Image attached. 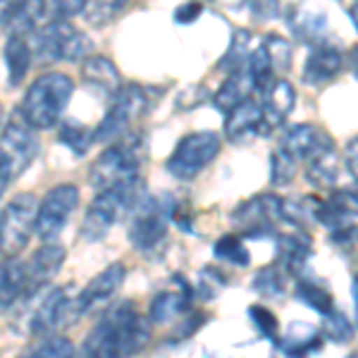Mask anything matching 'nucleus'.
<instances>
[{"instance_id":"17","label":"nucleus","mask_w":358,"mask_h":358,"mask_svg":"<svg viewBox=\"0 0 358 358\" xmlns=\"http://www.w3.org/2000/svg\"><path fill=\"white\" fill-rule=\"evenodd\" d=\"M65 246L60 244H43L29 258V263H24L27 268V289L24 299H31L34 294L43 292V287L50 285V280L57 275V270L65 263Z\"/></svg>"},{"instance_id":"31","label":"nucleus","mask_w":358,"mask_h":358,"mask_svg":"<svg viewBox=\"0 0 358 358\" xmlns=\"http://www.w3.org/2000/svg\"><path fill=\"white\" fill-rule=\"evenodd\" d=\"M265 55H268V62L275 72H285V69L292 67V43L287 41L280 34H268V36L261 41Z\"/></svg>"},{"instance_id":"39","label":"nucleus","mask_w":358,"mask_h":358,"mask_svg":"<svg viewBox=\"0 0 358 358\" xmlns=\"http://www.w3.org/2000/svg\"><path fill=\"white\" fill-rule=\"evenodd\" d=\"M248 315L251 320L256 322V327L261 330V334H265L268 339H280V322H277V315L273 310H268L265 306H251L248 308Z\"/></svg>"},{"instance_id":"9","label":"nucleus","mask_w":358,"mask_h":358,"mask_svg":"<svg viewBox=\"0 0 358 358\" xmlns=\"http://www.w3.org/2000/svg\"><path fill=\"white\" fill-rule=\"evenodd\" d=\"M134 213H131L129 224V241L138 251H151L165 239L167 232V217L172 213V206H165L163 201L153 196H136Z\"/></svg>"},{"instance_id":"36","label":"nucleus","mask_w":358,"mask_h":358,"mask_svg":"<svg viewBox=\"0 0 358 358\" xmlns=\"http://www.w3.org/2000/svg\"><path fill=\"white\" fill-rule=\"evenodd\" d=\"M127 8L124 3H117V0H108V3H86L84 5V17L96 27L110 24V22L117 17L122 10Z\"/></svg>"},{"instance_id":"29","label":"nucleus","mask_w":358,"mask_h":358,"mask_svg":"<svg viewBox=\"0 0 358 358\" xmlns=\"http://www.w3.org/2000/svg\"><path fill=\"white\" fill-rule=\"evenodd\" d=\"M251 50H253L251 31H246V29H236V31L232 34V43H229L227 53H224L222 60H220V69H224V72H229V74L244 69Z\"/></svg>"},{"instance_id":"34","label":"nucleus","mask_w":358,"mask_h":358,"mask_svg":"<svg viewBox=\"0 0 358 358\" xmlns=\"http://www.w3.org/2000/svg\"><path fill=\"white\" fill-rule=\"evenodd\" d=\"M24 358H74V344L67 337H48L34 346Z\"/></svg>"},{"instance_id":"11","label":"nucleus","mask_w":358,"mask_h":358,"mask_svg":"<svg viewBox=\"0 0 358 358\" xmlns=\"http://www.w3.org/2000/svg\"><path fill=\"white\" fill-rule=\"evenodd\" d=\"M36 155H38L36 134L27 124V120L22 117V113H13V117L8 120L3 134H0V160L10 170V175L17 179L34 163Z\"/></svg>"},{"instance_id":"30","label":"nucleus","mask_w":358,"mask_h":358,"mask_svg":"<svg viewBox=\"0 0 358 358\" xmlns=\"http://www.w3.org/2000/svg\"><path fill=\"white\" fill-rule=\"evenodd\" d=\"M296 296L322 315H330L334 310V299H332L330 289L322 287V285H317V282H313V280H299Z\"/></svg>"},{"instance_id":"21","label":"nucleus","mask_w":358,"mask_h":358,"mask_svg":"<svg viewBox=\"0 0 358 358\" xmlns=\"http://www.w3.org/2000/svg\"><path fill=\"white\" fill-rule=\"evenodd\" d=\"M342 69V53L332 45H315L303 65V82L310 86H322L332 82Z\"/></svg>"},{"instance_id":"28","label":"nucleus","mask_w":358,"mask_h":358,"mask_svg":"<svg viewBox=\"0 0 358 358\" xmlns=\"http://www.w3.org/2000/svg\"><path fill=\"white\" fill-rule=\"evenodd\" d=\"M306 179H308L313 187L317 189H334L339 182V160L334 151L322 153L313 158L308 163V170H306Z\"/></svg>"},{"instance_id":"33","label":"nucleus","mask_w":358,"mask_h":358,"mask_svg":"<svg viewBox=\"0 0 358 358\" xmlns=\"http://www.w3.org/2000/svg\"><path fill=\"white\" fill-rule=\"evenodd\" d=\"M215 256L222 258V261H229L232 265H239V268H244V265H248V261H251L244 241H241V236H236V234H224L217 239Z\"/></svg>"},{"instance_id":"35","label":"nucleus","mask_w":358,"mask_h":358,"mask_svg":"<svg viewBox=\"0 0 358 358\" xmlns=\"http://www.w3.org/2000/svg\"><path fill=\"white\" fill-rule=\"evenodd\" d=\"M253 289L258 294H263V296H282V294H285V275L280 273V268L268 265V268H263L261 273L256 275Z\"/></svg>"},{"instance_id":"12","label":"nucleus","mask_w":358,"mask_h":358,"mask_svg":"<svg viewBox=\"0 0 358 358\" xmlns=\"http://www.w3.org/2000/svg\"><path fill=\"white\" fill-rule=\"evenodd\" d=\"M356 192H332L327 201H315V220L330 229L332 241L354 244L356 239Z\"/></svg>"},{"instance_id":"20","label":"nucleus","mask_w":358,"mask_h":358,"mask_svg":"<svg viewBox=\"0 0 358 358\" xmlns=\"http://www.w3.org/2000/svg\"><path fill=\"white\" fill-rule=\"evenodd\" d=\"M82 79L89 89H94L96 94L103 98H115L117 91L122 89V74L113 65L110 57H89L82 65Z\"/></svg>"},{"instance_id":"2","label":"nucleus","mask_w":358,"mask_h":358,"mask_svg":"<svg viewBox=\"0 0 358 358\" xmlns=\"http://www.w3.org/2000/svg\"><path fill=\"white\" fill-rule=\"evenodd\" d=\"M143 163H146V141H143V136H122L94 160V165L89 170V179L98 192L129 187V184L138 182V172H141Z\"/></svg>"},{"instance_id":"8","label":"nucleus","mask_w":358,"mask_h":358,"mask_svg":"<svg viewBox=\"0 0 358 358\" xmlns=\"http://www.w3.org/2000/svg\"><path fill=\"white\" fill-rule=\"evenodd\" d=\"M148 108V96L138 84H127L117 91V96L113 98V106L108 108L106 117L101 120V124L96 127V131H91L94 141H117V138L127 136L129 127L146 113Z\"/></svg>"},{"instance_id":"40","label":"nucleus","mask_w":358,"mask_h":358,"mask_svg":"<svg viewBox=\"0 0 358 358\" xmlns=\"http://www.w3.org/2000/svg\"><path fill=\"white\" fill-rule=\"evenodd\" d=\"M325 334L332 339V342H339V344L349 342V339L354 337V325L346 320V315L332 310V313L327 315V320H325Z\"/></svg>"},{"instance_id":"14","label":"nucleus","mask_w":358,"mask_h":358,"mask_svg":"<svg viewBox=\"0 0 358 358\" xmlns=\"http://www.w3.org/2000/svg\"><path fill=\"white\" fill-rule=\"evenodd\" d=\"M232 220L244 229V236H273L275 224L282 222V199L275 194H261L234 210Z\"/></svg>"},{"instance_id":"32","label":"nucleus","mask_w":358,"mask_h":358,"mask_svg":"<svg viewBox=\"0 0 358 358\" xmlns=\"http://www.w3.org/2000/svg\"><path fill=\"white\" fill-rule=\"evenodd\" d=\"M57 141L65 143L74 155H84L86 151H89L91 143H94V136H91V131L86 129V127H79L74 122H65L60 127Z\"/></svg>"},{"instance_id":"1","label":"nucleus","mask_w":358,"mask_h":358,"mask_svg":"<svg viewBox=\"0 0 358 358\" xmlns=\"http://www.w3.org/2000/svg\"><path fill=\"white\" fill-rule=\"evenodd\" d=\"M151 342V327L131 301H120L103 313L86 337L84 358H131Z\"/></svg>"},{"instance_id":"41","label":"nucleus","mask_w":358,"mask_h":358,"mask_svg":"<svg viewBox=\"0 0 358 358\" xmlns=\"http://www.w3.org/2000/svg\"><path fill=\"white\" fill-rule=\"evenodd\" d=\"M201 13H203V5L201 3H184L175 10V22L177 24H192Z\"/></svg>"},{"instance_id":"45","label":"nucleus","mask_w":358,"mask_h":358,"mask_svg":"<svg viewBox=\"0 0 358 358\" xmlns=\"http://www.w3.org/2000/svg\"><path fill=\"white\" fill-rule=\"evenodd\" d=\"M0 124H3V106H0Z\"/></svg>"},{"instance_id":"19","label":"nucleus","mask_w":358,"mask_h":358,"mask_svg":"<svg viewBox=\"0 0 358 358\" xmlns=\"http://www.w3.org/2000/svg\"><path fill=\"white\" fill-rule=\"evenodd\" d=\"M224 136L236 143L246 141L251 136H265L263 113L253 98H248L246 103H241V106H236L234 110L227 113V117H224Z\"/></svg>"},{"instance_id":"37","label":"nucleus","mask_w":358,"mask_h":358,"mask_svg":"<svg viewBox=\"0 0 358 358\" xmlns=\"http://www.w3.org/2000/svg\"><path fill=\"white\" fill-rule=\"evenodd\" d=\"M296 167L299 165L287 158L285 153L275 151L270 155V182H273L275 187H287L294 179V175H296Z\"/></svg>"},{"instance_id":"18","label":"nucleus","mask_w":358,"mask_h":358,"mask_svg":"<svg viewBox=\"0 0 358 358\" xmlns=\"http://www.w3.org/2000/svg\"><path fill=\"white\" fill-rule=\"evenodd\" d=\"M124 275H127V268L122 263L108 265L101 275H96L94 280H91L89 285L77 294V299H74V301H77V315H84L86 310L96 303H106L108 299H110L113 294L122 287Z\"/></svg>"},{"instance_id":"6","label":"nucleus","mask_w":358,"mask_h":358,"mask_svg":"<svg viewBox=\"0 0 358 358\" xmlns=\"http://www.w3.org/2000/svg\"><path fill=\"white\" fill-rule=\"evenodd\" d=\"M36 210V196L20 194L0 213V253H5V258H17V253L24 251L34 234Z\"/></svg>"},{"instance_id":"43","label":"nucleus","mask_w":358,"mask_h":358,"mask_svg":"<svg viewBox=\"0 0 358 358\" xmlns=\"http://www.w3.org/2000/svg\"><path fill=\"white\" fill-rule=\"evenodd\" d=\"M356 148H358V141L351 138L349 146H346V165H349V172L354 179H356Z\"/></svg>"},{"instance_id":"3","label":"nucleus","mask_w":358,"mask_h":358,"mask_svg":"<svg viewBox=\"0 0 358 358\" xmlns=\"http://www.w3.org/2000/svg\"><path fill=\"white\" fill-rule=\"evenodd\" d=\"M74 94V82L62 72H45L36 77L24 94L22 117L31 129H50L62 120L69 98Z\"/></svg>"},{"instance_id":"26","label":"nucleus","mask_w":358,"mask_h":358,"mask_svg":"<svg viewBox=\"0 0 358 358\" xmlns=\"http://www.w3.org/2000/svg\"><path fill=\"white\" fill-rule=\"evenodd\" d=\"M292 330L287 334V339H277L282 354L289 358H306L313 351L320 349L322 339L317 337V332L313 330V325H306V322H294L289 325Z\"/></svg>"},{"instance_id":"38","label":"nucleus","mask_w":358,"mask_h":358,"mask_svg":"<svg viewBox=\"0 0 358 358\" xmlns=\"http://www.w3.org/2000/svg\"><path fill=\"white\" fill-rule=\"evenodd\" d=\"M322 22L325 20H322L320 13H313V10H299L296 20L289 22V27H294V31H296L301 38H315L317 31L325 29Z\"/></svg>"},{"instance_id":"42","label":"nucleus","mask_w":358,"mask_h":358,"mask_svg":"<svg viewBox=\"0 0 358 358\" xmlns=\"http://www.w3.org/2000/svg\"><path fill=\"white\" fill-rule=\"evenodd\" d=\"M20 5L22 3H3V0H0V27L3 24L10 27V22L15 20V15L20 13Z\"/></svg>"},{"instance_id":"4","label":"nucleus","mask_w":358,"mask_h":358,"mask_svg":"<svg viewBox=\"0 0 358 358\" xmlns=\"http://www.w3.org/2000/svg\"><path fill=\"white\" fill-rule=\"evenodd\" d=\"M29 50H31V60L41 65H53L62 60L77 62L91 53V38L69 20H60L36 29L29 41Z\"/></svg>"},{"instance_id":"15","label":"nucleus","mask_w":358,"mask_h":358,"mask_svg":"<svg viewBox=\"0 0 358 358\" xmlns=\"http://www.w3.org/2000/svg\"><path fill=\"white\" fill-rule=\"evenodd\" d=\"M277 151L285 153L287 158L294 160V163H303V160H313L322 153L334 151V138L327 134L322 127L317 124H294L285 136H282Z\"/></svg>"},{"instance_id":"10","label":"nucleus","mask_w":358,"mask_h":358,"mask_svg":"<svg viewBox=\"0 0 358 358\" xmlns=\"http://www.w3.org/2000/svg\"><path fill=\"white\" fill-rule=\"evenodd\" d=\"M79 206V189L74 184H57L38 203L34 234L41 241H53L67 227L74 208Z\"/></svg>"},{"instance_id":"24","label":"nucleus","mask_w":358,"mask_h":358,"mask_svg":"<svg viewBox=\"0 0 358 358\" xmlns=\"http://www.w3.org/2000/svg\"><path fill=\"white\" fill-rule=\"evenodd\" d=\"M310 248H313V239L306 232H289L280 236V261L285 265L287 273L301 275L306 263L310 258Z\"/></svg>"},{"instance_id":"46","label":"nucleus","mask_w":358,"mask_h":358,"mask_svg":"<svg viewBox=\"0 0 358 358\" xmlns=\"http://www.w3.org/2000/svg\"><path fill=\"white\" fill-rule=\"evenodd\" d=\"M346 358H356V354H349V356H346Z\"/></svg>"},{"instance_id":"13","label":"nucleus","mask_w":358,"mask_h":358,"mask_svg":"<svg viewBox=\"0 0 358 358\" xmlns=\"http://www.w3.org/2000/svg\"><path fill=\"white\" fill-rule=\"evenodd\" d=\"M258 94V108L263 113V127L265 134L275 131L277 127L285 124V120L289 117L294 106H296V89L292 86V82H287L285 77H273L263 79L261 84L256 86Z\"/></svg>"},{"instance_id":"44","label":"nucleus","mask_w":358,"mask_h":358,"mask_svg":"<svg viewBox=\"0 0 358 358\" xmlns=\"http://www.w3.org/2000/svg\"><path fill=\"white\" fill-rule=\"evenodd\" d=\"M13 175H10V170L8 167H5V163L3 160H0V199H3V194H5V189L10 187V184H13Z\"/></svg>"},{"instance_id":"5","label":"nucleus","mask_w":358,"mask_h":358,"mask_svg":"<svg viewBox=\"0 0 358 358\" xmlns=\"http://www.w3.org/2000/svg\"><path fill=\"white\" fill-rule=\"evenodd\" d=\"M138 196V182L129 187H117L101 192L86 208V215L82 222V239L101 241L110 229L124 217V213L131 210Z\"/></svg>"},{"instance_id":"16","label":"nucleus","mask_w":358,"mask_h":358,"mask_svg":"<svg viewBox=\"0 0 358 358\" xmlns=\"http://www.w3.org/2000/svg\"><path fill=\"white\" fill-rule=\"evenodd\" d=\"M74 294L69 292V287H60V289H50L43 296V301L38 303V308L34 310L29 327L34 334H48L62 327L65 322L77 320V301H74Z\"/></svg>"},{"instance_id":"23","label":"nucleus","mask_w":358,"mask_h":358,"mask_svg":"<svg viewBox=\"0 0 358 358\" xmlns=\"http://www.w3.org/2000/svg\"><path fill=\"white\" fill-rule=\"evenodd\" d=\"M27 289V268L20 258H5L0 261V313L10 310L24 299Z\"/></svg>"},{"instance_id":"7","label":"nucleus","mask_w":358,"mask_h":358,"mask_svg":"<svg viewBox=\"0 0 358 358\" xmlns=\"http://www.w3.org/2000/svg\"><path fill=\"white\" fill-rule=\"evenodd\" d=\"M220 134L215 131H192L177 143L167 160V172L177 179H194L220 153Z\"/></svg>"},{"instance_id":"25","label":"nucleus","mask_w":358,"mask_h":358,"mask_svg":"<svg viewBox=\"0 0 358 358\" xmlns=\"http://www.w3.org/2000/svg\"><path fill=\"white\" fill-rule=\"evenodd\" d=\"M5 67H8L10 84L20 86L24 82L29 67H31V50H29V41L22 34H10V38L5 41Z\"/></svg>"},{"instance_id":"22","label":"nucleus","mask_w":358,"mask_h":358,"mask_svg":"<svg viewBox=\"0 0 358 358\" xmlns=\"http://www.w3.org/2000/svg\"><path fill=\"white\" fill-rule=\"evenodd\" d=\"M253 94H256V79H253V74L244 67V69H239V72H232L224 79V84L217 89V94L213 96V103H215L217 110L227 115L229 110H234L236 106L246 103Z\"/></svg>"},{"instance_id":"27","label":"nucleus","mask_w":358,"mask_h":358,"mask_svg":"<svg viewBox=\"0 0 358 358\" xmlns=\"http://www.w3.org/2000/svg\"><path fill=\"white\" fill-rule=\"evenodd\" d=\"M192 306V292H163L151 301V320L155 325H163L175 317L184 315Z\"/></svg>"}]
</instances>
